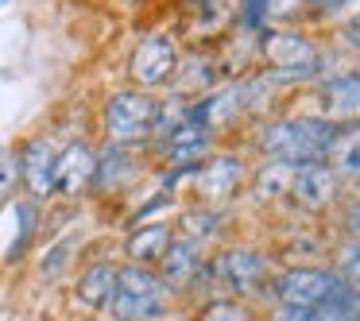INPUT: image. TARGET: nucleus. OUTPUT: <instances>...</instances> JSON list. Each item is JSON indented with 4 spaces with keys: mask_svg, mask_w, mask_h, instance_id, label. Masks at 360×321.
Listing matches in <instances>:
<instances>
[{
    "mask_svg": "<svg viewBox=\"0 0 360 321\" xmlns=\"http://www.w3.org/2000/svg\"><path fill=\"white\" fill-rule=\"evenodd\" d=\"M345 282L333 267H318V263H302V267H287L275 279V298L279 306H295V310H321V306L337 302L345 294Z\"/></svg>",
    "mask_w": 360,
    "mask_h": 321,
    "instance_id": "5",
    "label": "nucleus"
},
{
    "mask_svg": "<svg viewBox=\"0 0 360 321\" xmlns=\"http://www.w3.org/2000/svg\"><path fill=\"white\" fill-rule=\"evenodd\" d=\"M198 275H205L202 248L190 244V240H182V236L167 240L163 256H159V279L167 282V290H171V287H190Z\"/></svg>",
    "mask_w": 360,
    "mask_h": 321,
    "instance_id": "15",
    "label": "nucleus"
},
{
    "mask_svg": "<svg viewBox=\"0 0 360 321\" xmlns=\"http://www.w3.org/2000/svg\"><path fill=\"white\" fill-rule=\"evenodd\" d=\"M295 166H283V163H264L259 171H252L248 186L256 190V197H283L287 194V182Z\"/></svg>",
    "mask_w": 360,
    "mask_h": 321,
    "instance_id": "19",
    "label": "nucleus"
},
{
    "mask_svg": "<svg viewBox=\"0 0 360 321\" xmlns=\"http://www.w3.org/2000/svg\"><path fill=\"white\" fill-rule=\"evenodd\" d=\"M159 97L143 93V89H120L105 101L101 112V128L109 148H136V143H148L155 136L159 124Z\"/></svg>",
    "mask_w": 360,
    "mask_h": 321,
    "instance_id": "3",
    "label": "nucleus"
},
{
    "mask_svg": "<svg viewBox=\"0 0 360 321\" xmlns=\"http://www.w3.org/2000/svg\"><path fill=\"white\" fill-rule=\"evenodd\" d=\"M256 55L264 74H271L283 89L302 86V81H318L326 74V55L314 43V35L298 32V27H267L256 35Z\"/></svg>",
    "mask_w": 360,
    "mask_h": 321,
    "instance_id": "2",
    "label": "nucleus"
},
{
    "mask_svg": "<svg viewBox=\"0 0 360 321\" xmlns=\"http://www.w3.org/2000/svg\"><path fill=\"white\" fill-rule=\"evenodd\" d=\"M337 128L321 112H287V117L259 120L252 132V148L264 155V163L283 166H306V163H326L329 148L337 140Z\"/></svg>",
    "mask_w": 360,
    "mask_h": 321,
    "instance_id": "1",
    "label": "nucleus"
},
{
    "mask_svg": "<svg viewBox=\"0 0 360 321\" xmlns=\"http://www.w3.org/2000/svg\"><path fill=\"white\" fill-rule=\"evenodd\" d=\"M341 194H345V182L333 174L329 163H306V166H295V171H290L287 197H295L298 209L326 213V209H333V205H341Z\"/></svg>",
    "mask_w": 360,
    "mask_h": 321,
    "instance_id": "8",
    "label": "nucleus"
},
{
    "mask_svg": "<svg viewBox=\"0 0 360 321\" xmlns=\"http://www.w3.org/2000/svg\"><path fill=\"white\" fill-rule=\"evenodd\" d=\"M210 271L229 290L248 294V290H256L267 279V256L259 248H248V244H229V248H221L210 259Z\"/></svg>",
    "mask_w": 360,
    "mask_h": 321,
    "instance_id": "9",
    "label": "nucleus"
},
{
    "mask_svg": "<svg viewBox=\"0 0 360 321\" xmlns=\"http://www.w3.org/2000/svg\"><path fill=\"white\" fill-rule=\"evenodd\" d=\"M167 240H171V225H143L136 228L132 236H128V256H132V263H159V256H163Z\"/></svg>",
    "mask_w": 360,
    "mask_h": 321,
    "instance_id": "17",
    "label": "nucleus"
},
{
    "mask_svg": "<svg viewBox=\"0 0 360 321\" xmlns=\"http://www.w3.org/2000/svg\"><path fill=\"white\" fill-rule=\"evenodd\" d=\"M190 178H194V194L202 197L210 209H217V205L233 202V197L248 186L252 166L240 151H213L210 159H202V163L190 171Z\"/></svg>",
    "mask_w": 360,
    "mask_h": 321,
    "instance_id": "6",
    "label": "nucleus"
},
{
    "mask_svg": "<svg viewBox=\"0 0 360 321\" xmlns=\"http://www.w3.org/2000/svg\"><path fill=\"white\" fill-rule=\"evenodd\" d=\"M321 117H329L333 124H360V70L333 74L318 86Z\"/></svg>",
    "mask_w": 360,
    "mask_h": 321,
    "instance_id": "13",
    "label": "nucleus"
},
{
    "mask_svg": "<svg viewBox=\"0 0 360 321\" xmlns=\"http://www.w3.org/2000/svg\"><path fill=\"white\" fill-rule=\"evenodd\" d=\"M112 287H117V267L94 263L89 271H82V279H78V302L89 306V310H109Z\"/></svg>",
    "mask_w": 360,
    "mask_h": 321,
    "instance_id": "16",
    "label": "nucleus"
},
{
    "mask_svg": "<svg viewBox=\"0 0 360 321\" xmlns=\"http://www.w3.org/2000/svg\"><path fill=\"white\" fill-rule=\"evenodd\" d=\"M341 225L349 240H360V190L352 197H341Z\"/></svg>",
    "mask_w": 360,
    "mask_h": 321,
    "instance_id": "22",
    "label": "nucleus"
},
{
    "mask_svg": "<svg viewBox=\"0 0 360 321\" xmlns=\"http://www.w3.org/2000/svg\"><path fill=\"white\" fill-rule=\"evenodd\" d=\"M310 12V0H236V24L259 35L267 27H287Z\"/></svg>",
    "mask_w": 360,
    "mask_h": 321,
    "instance_id": "12",
    "label": "nucleus"
},
{
    "mask_svg": "<svg viewBox=\"0 0 360 321\" xmlns=\"http://www.w3.org/2000/svg\"><path fill=\"white\" fill-rule=\"evenodd\" d=\"M345 4H352V0H310V12H318V16H333V12H341Z\"/></svg>",
    "mask_w": 360,
    "mask_h": 321,
    "instance_id": "25",
    "label": "nucleus"
},
{
    "mask_svg": "<svg viewBox=\"0 0 360 321\" xmlns=\"http://www.w3.org/2000/svg\"><path fill=\"white\" fill-rule=\"evenodd\" d=\"M337 275H341V282L352 290V294H360V240H349L341 248V256H337Z\"/></svg>",
    "mask_w": 360,
    "mask_h": 321,
    "instance_id": "20",
    "label": "nucleus"
},
{
    "mask_svg": "<svg viewBox=\"0 0 360 321\" xmlns=\"http://www.w3.org/2000/svg\"><path fill=\"white\" fill-rule=\"evenodd\" d=\"M16 182H20V166H16V155H12V151H0V197H8Z\"/></svg>",
    "mask_w": 360,
    "mask_h": 321,
    "instance_id": "23",
    "label": "nucleus"
},
{
    "mask_svg": "<svg viewBox=\"0 0 360 321\" xmlns=\"http://www.w3.org/2000/svg\"><path fill=\"white\" fill-rule=\"evenodd\" d=\"M217 228H221V213L210 209V205H205V209H190L179 217V236L190 244H198V248H202V240H213Z\"/></svg>",
    "mask_w": 360,
    "mask_h": 321,
    "instance_id": "18",
    "label": "nucleus"
},
{
    "mask_svg": "<svg viewBox=\"0 0 360 321\" xmlns=\"http://www.w3.org/2000/svg\"><path fill=\"white\" fill-rule=\"evenodd\" d=\"M179 63H182V51L171 35H163V32L143 35L132 47V58H128V78H132V86H140L143 93H155V89L171 86Z\"/></svg>",
    "mask_w": 360,
    "mask_h": 321,
    "instance_id": "7",
    "label": "nucleus"
},
{
    "mask_svg": "<svg viewBox=\"0 0 360 321\" xmlns=\"http://www.w3.org/2000/svg\"><path fill=\"white\" fill-rule=\"evenodd\" d=\"M109 313L117 321H155L167 313V282L140 263L117 267V287L109 298Z\"/></svg>",
    "mask_w": 360,
    "mask_h": 321,
    "instance_id": "4",
    "label": "nucleus"
},
{
    "mask_svg": "<svg viewBox=\"0 0 360 321\" xmlns=\"http://www.w3.org/2000/svg\"><path fill=\"white\" fill-rule=\"evenodd\" d=\"M213 143H217V136L205 132V128L186 112V120H182V124H174L171 132L159 136V155H163L167 166L190 174L198 163H202V159L213 155Z\"/></svg>",
    "mask_w": 360,
    "mask_h": 321,
    "instance_id": "10",
    "label": "nucleus"
},
{
    "mask_svg": "<svg viewBox=\"0 0 360 321\" xmlns=\"http://www.w3.org/2000/svg\"><path fill=\"white\" fill-rule=\"evenodd\" d=\"M16 166H20V182L24 190L43 202V197L55 194V166H58V143L51 140H27L16 151Z\"/></svg>",
    "mask_w": 360,
    "mask_h": 321,
    "instance_id": "11",
    "label": "nucleus"
},
{
    "mask_svg": "<svg viewBox=\"0 0 360 321\" xmlns=\"http://www.w3.org/2000/svg\"><path fill=\"white\" fill-rule=\"evenodd\" d=\"M202 321H252L244 302H233V298H217L202 310Z\"/></svg>",
    "mask_w": 360,
    "mask_h": 321,
    "instance_id": "21",
    "label": "nucleus"
},
{
    "mask_svg": "<svg viewBox=\"0 0 360 321\" xmlns=\"http://www.w3.org/2000/svg\"><path fill=\"white\" fill-rule=\"evenodd\" d=\"M337 39H341L352 55H360V12H352L349 20H341V24H337Z\"/></svg>",
    "mask_w": 360,
    "mask_h": 321,
    "instance_id": "24",
    "label": "nucleus"
},
{
    "mask_svg": "<svg viewBox=\"0 0 360 321\" xmlns=\"http://www.w3.org/2000/svg\"><path fill=\"white\" fill-rule=\"evenodd\" d=\"M97 171V151L89 143H66L58 148V166H55V194H82L86 186H94Z\"/></svg>",
    "mask_w": 360,
    "mask_h": 321,
    "instance_id": "14",
    "label": "nucleus"
}]
</instances>
